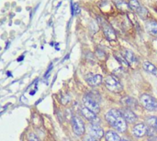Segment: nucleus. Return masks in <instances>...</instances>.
<instances>
[{
    "mask_svg": "<svg viewBox=\"0 0 157 141\" xmlns=\"http://www.w3.org/2000/svg\"><path fill=\"white\" fill-rule=\"evenodd\" d=\"M146 135L148 136V139L150 141H156L157 140V128L153 127H147Z\"/></svg>",
    "mask_w": 157,
    "mask_h": 141,
    "instance_id": "nucleus-15",
    "label": "nucleus"
},
{
    "mask_svg": "<svg viewBox=\"0 0 157 141\" xmlns=\"http://www.w3.org/2000/svg\"><path fill=\"white\" fill-rule=\"evenodd\" d=\"M146 29H147V31L151 35L157 36V23L156 22H153V21L148 22L146 25Z\"/></svg>",
    "mask_w": 157,
    "mask_h": 141,
    "instance_id": "nucleus-16",
    "label": "nucleus"
},
{
    "mask_svg": "<svg viewBox=\"0 0 157 141\" xmlns=\"http://www.w3.org/2000/svg\"><path fill=\"white\" fill-rule=\"evenodd\" d=\"M140 101L144 109L148 111L157 110V100L154 97L149 94H141L140 97Z\"/></svg>",
    "mask_w": 157,
    "mask_h": 141,
    "instance_id": "nucleus-2",
    "label": "nucleus"
},
{
    "mask_svg": "<svg viewBox=\"0 0 157 141\" xmlns=\"http://www.w3.org/2000/svg\"><path fill=\"white\" fill-rule=\"evenodd\" d=\"M28 139H29V141H39V138L37 137V136H36L35 134H33V133L29 134Z\"/></svg>",
    "mask_w": 157,
    "mask_h": 141,
    "instance_id": "nucleus-22",
    "label": "nucleus"
},
{
    "mask_svg": "<svg viewBox=\"0 0 157 141\" xmlns=\"http://www.w3.org/2000/svg\"><path fill=\"white\" fill-rule=\"evenodd\" d=\"M0 109H1V106H0Z\"/></svg>",
    "mask_w": 157,
    "mask_h": 141,
    "instance_id": "nucleus-28",
    "label": "nucleus"
},
{
    "mask_svg": "<svg viewBox=\"0 0 157 141\" xmlns=\"http://www.w3.org/2000/svg\"><path fill=\"white\" fill-rule=\"evenodd\" d=\"M107 141H121L120 137L115 131H107L105 135Z\"/></svg>",
    "mask_w": 157,
    "mask_h": 141,
    "instance_id": "nucleus-13",
    "label": "nucleus"
},
{
    "mask_svg": "<svg viewBox=\"0 0 157 141\" xmlns=\"http://www.w3.org/2000/svg\"><path fill=\"white\" fill-rule=\"evenodd\" d=\"M30 94V95H34L35 94V91H31Z\"/></svg>",
    "mask_w": 157,
    "mask_h": 141,
    "instance_id": "nucleus-27",
    "label": "nucleus"
},
{
    "mask_svg": "<svg viewBox=\"0 0 157 141\" xmlns=\"http://www.w3.org/2000/svg\"><path fill=\"white\" fill-rule=\"evenodd\" d=\"M123 103L127 106V107L130 109V107H135L136 106V101L131 98V97H126L123 99Z\"/></svg>",
    "mask_w": 157,
    "mask_h": 141,
    "instance_id": "nucleus-17",
    "label": "nucleus"
},
{
    "mask_svg": "<svg viewBox=\"0 0 157 141\" xmlns=\"http://www.w3.org/2000/svg\"><path fill=\"white\" fill-rule=\"evenodd\" d=\"M52 69H53V64L51 63V65L49 66V68H48V70H47V72H45V75H44V77L47 79L48 78V75H49V73H50V72L52 71Z\"/></svg>",
    "mask_w": 157,
    "mask_h": 141,
    "instance_id": "nucleus-24",
    "label": "nucleus"
},
{
    "mask_svg": "<svg viewBox=\"0 0 157 141\" xmlns=\"http://www.w3.org/2000/svg\"><path fill=\"white\" fill-rule=\"evenodd\" d=\"M105 85L110 92L119 93L122 90V85L113 75H108L105 80Z\"/></svg>",
    "mask_w": 157,
    "mask_h": 141,
    "instance_id": "nucleus-3",
    "label": "nucleus"
},
{
    "mask_svg": "<svg viewBox=\"0 0 157 141\" xmlns=\"http://www.w3.org/2000/svg\"><path fill=\"white\" fill-rule=\"evenodd\" d=\"M116 4H117L118 7L121 10H128V8H130L129 5L126 4L124 1H122V0H116Z\"/></svg>",
    "mask_w": 157,
    "mask_h": 141,
    "instance_id": "nucleus-20",
    "label": "nucleus"
},
{
    "mask_svg": "<svg viewBox=\"0 0 157 141\" xmlns=\"http://www.w3.org/2000/svg\"><path fill=\"white\" fill-rule=\"evenodd\" d=\"M102 29H103V31H104V34L106 36V38H107L108 41H115L116 40V33L114 31V30L112 29V27L110 25H108L107 23L106 22H103L102 23Z\"/></svg>",
    "mask_w": 157,
    "mask_h": 141,
    "instance_id": "nucleus-8",
    "label": "nucleus"
},
{
    "mask_svg": "<svg viewBox=\"0 0 157 141\" xmlns=\"http://www.w3.org/2000/svg\"><path fill=\"white\" fill-rule=\"evenodd\" d=\"M142 66L146 72H148L152 74L157 75V68L153 65V63H151L149 61H144L143 64H142Z\"/></svg>",
    "mask_w": 157,
    "mask_h": 141,
    "instance_id": "nucleus-12",
    "label": "nucleus"
},
{
    "mask_svg": "<svg viewBox=\"0 0 157 141\" xmlns=\"http://www.w3.org/2000/svg\"><path fill=\"white\" fill-rule=\"evenodd\" d=\"M146 131H147V126L142 123L135 125L134 127L132 128V133H133V135L137 137H143L146 134Z\"/></svg>",
    "mask_w": 157,
    "mask_h": 141,
    "instance_id": "nucleus-10",
    "label": "nucleus"
},
{
    "mask_svg": "<svg viewBox=\"0 0 157 141\" xmlns=\"http://www.w3.org/2000/svg\"><path fill=\"white\" fill-rule=\"evenodd\" d=\"M137 13H138V15H139L141 18H145L147 17L148 11H147V9H146L145 7H140V9L137 11Z\"/></svg>",
    "mask_w": 157,
    "mask_h": 141,
    "instance_id": "nucleus-21",
    "label": "nucleus"
},
{
    "mask_svg": "<svg viewBox=\"0 0 157 141\" xmlns=\"http://www.w3.org/2000/svg\"><path fill=\"white\" fill-rule=\"evenodd\" d=\"M80 111H81V114L84 115V117H86L88 121H90L92 124H96L98 125V121H99V118L96 117V114H95V113H93L91 110H89V109H87L86 106H82L81 107V109H80Z\"/></svg>",
    "mask_w": 157,
    "mask_h": 141,
    "instance_id": "nucleus-7",
    "label": "nucleus"
},
{
    "mask_svg": "<svg viewBox=\"0 0 157 141\" xmlns=\"http://www.w3.org/2000/svg\"><path fill=\"white\" fill-rule=\"evenodd\" d=\"M24 60V55H22V56H20V57H19L18 59H17V61H23Z\"/></svg>",
    "mask_w": 157,
    "mask_h": 141,
    "instance_id": "nucleus-25",
    "label": "nucleus"
},
{
    "mask_svg": "<svg viewBox=\"0 0 157 141\" xmlns=\"http://www.w3.org/2000/svg\"><path fill=\"white\" fill-rule=\"evenodd\" d=\"M83 103H84V106H86L87 109L91 110L96 114H98L100 112L99 104L98 103V101H96L95 98H93L91 95H89V94L84 95V97H83Z\"/></svg>",
    "mask_w": 157,
    "mask_h": 141,
    "instance_id": "nucleus-4",
    "label": "nucleus"
},
{
    "mask_svg": "<svg viewBox=\"0 0 157 141\" xmlns=\"http://www.w3.org/2000/svg\"><path fill=\"white\" fill-rule=\"evenodd\" d=\"M7 75L8 77H12V73H11L10 72H7Z\"/></svg>",
    "mask_w": 157,
    "mask_h": 141,
    "instance_id": "nucleus-26",
    "label": "nucleus"
},
{
    "mask_svg": "<svg viewBox=\"0 0 157 141\" xmlns=\"http://www.w3.org/2000/svg\"><path fill=\"white\" fill-rule=\"evenodd\" d=\"M88 132L89 135L96 139H100L104 136V131L101 128L100 125H96V124H91L88 126Z\"/></svg>",
    "mask_w": 157,
    "mask_h": 141,
    "instance_id": "nucleus-6",
    "label": "nucleus"
},
{
    "mask_svg": "<svg viewBox=\"0 0 157 141\" xmlns=\"http://www.w3.org/2000/svg\"><path fill=\"white\" fill-rule=\"evenodd\" d=\"M84 141H98V139H96L95 137H91L90 135H87L84 137Z\"/></svg>",
    "mask_w": 157,
    "mask_h": 141,
    "instance_id": "nucleus-23",
    "label": "nucleus"
},
{
    "mask_svg": "<svg viewBox=\"0 0 157 141\" xmlns=\"http://www.w3.org/2000/svg\"><path fill=\"white\" fill-rule=\"evenodd\" d=\"M106 120L107 123L110 124L113 128H115L116 130L118 132L122 133L125 132L127 129V122L124 119L123 115L119 110L118 109H110V111H107L106 115Z\"/></svg>",
    "mask_w": 157,
    "mask_h": 141,
    "instance_id": "nucleus-1",
    "label": "nucleus"
},
{
    "mask_svg": "<svg viewBox=\"0 0 157 141\" xmlns=\"http://www.w3.org/2000/svg\"><path fill=\"white\" fill-rule=\"evenodd\" d=\"M147 123L151 127L157 128V117H150L147 118Z\"/></svg>",
    "mask_w": 157,
    "mask_h": 141,
    "instance_id": "nucleus-19",
    "label": "nucleus"
},
{
    "mask_svg": "<svg viewBox=\"0 0 157 141\" xmlns=\"http://www.w3.org/2000/svg\"><path fill=\"white\" fill-rule=\"evenodd\" d=\"M121 114L123 115L124 119L126 120V122L128 123H133L136 121L137 119V115L134 114V112H132L130 109L129 108H125L121 111Z\"/></svg>",
    "mask_w": 157,
    "mask_h": 141,
    "instance_id": "nucleus-11",
    "label": "nucleus"
},
{
    "mask_svg": "<svg viewBox=\"0 0 157 141\" xmlns=\"http://www.w3.org/2000/svg\"><path fill=\"white\" fill-rule=\"evenodd\" d=\"M129 7L132 10H134V11H138L141 7V5L140 3L138 2V0H130V2H129Z\"/></svg>",
    "mask_w": 157,
    "mask_h": 141,
    "instance_id": "nucleus-18",
    "label": "nucleus"
},
{
    "mask_svg": "<svg viewBox=\"0 0 157 141\" xmlns=\"http://www.w3.org/2000/svg\"><path fill=\"white\" fill-rule=\"evenodd\" d=\"M71 123L75 134H76L77 136H83L86 129H84V124L82 121V119L79 118L78 117H73Z\"/></svg>",
    "mask_w": 157,
    "mask_h": 141,
    "instance_id": "nucleus-5",
    "label": "nucleus"
},
{
    "mask_svg": "<svg viewBox=\"0 0 157 141\" xmlns=\"http://www.w3.org/2000/svg\"><path fill=\"white\" fill-rule=\"evenodd\" d=\"M86 81L90 86H98L102 83V76L100 74L89 73L86 76Z\"/></svg>",
    "mask_w": 157,
    "mask_h": 141,
    "instance_id": "nucleus-9",
    "label": "nucleus"
},
{
    "mask_svg": "<svg viewBox=\"0 0 157 141\" xmlns=\"http://www.w3.org/2000/svg\"><path fill=\"white\" fill-rule=\"evenodd\" d=\"M123 57L129 64L133 63L136 61V58H135V55L133 54V52H131L130 50H128V49H125L123 51Z\"/></svg>",
    "mask_w": 157,
    "mask_h": 141,
    "instance_id": "nucleus-14",
    "label": "nucleus"
}]
</instances>
